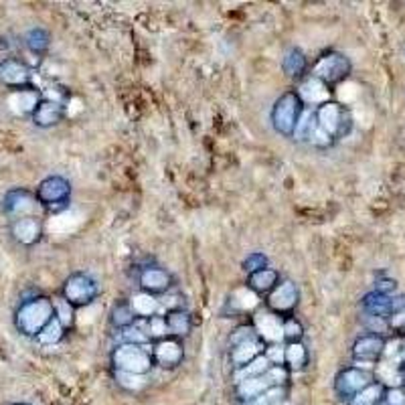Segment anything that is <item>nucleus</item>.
Returning <instances> with one entry per match:
<instances>
[{"mask_svg": "<svg viewBox=\"0 0 405 405\" xmlns=\"http://www.w3.org/2000/svg\"><path fill=\"white\" fill-rule=\"evenodd\" d=\"M55 300L47 294H33L23 298L14 308L12 324L17 333L25 338H37L39 333L53 320Z\"/></svg>", "mask_w": 405, "mask_h": 405, "instance_id": "nucleus-1", "label": "nucleus"}, {"mask_svg": "<svg viewBox=\"0 0 405 405\" xmlns=\"http://www.w3.org/2000/svg\"><path fill=\"white\" fill-rule=\"evenodd\" d=\"M306 142H308L312 148H316V150H329V148H333V146L337 144L331 136L326 134V132L316 124V118H312V124H310V130H308V136H306Z\"/></svg>", "mask_w": 405, "mask_h": 405, "instance_id": "nucleus-32", "label": "nucleus"}, {"mask_svg": "<svg viewBox=\"0 0 405 405\" xmlns=\"http://www.w3.org/2000/svg\"><path fill=\"white\" fill-rule=\"evenodd\" d=\"M172 286H174V278L167 268L152 264V266H144L138 273V288L150 296L169 294Z\"/></svg>", "mask_w": 405, "mask_h": 405, "instance_id": "nucleus-15", "label": "nucleus"}, {"mask_svg": "<svg viewBox=\"0 0 405 405\" xmlns=\"http://www.w3.org/2000/svg\"><path fill=\"white\" fill-rule=\"evenodd\" d=\"M385 391H387V385H383L381 381H373L371 385L359 391L351 402H346V405H383Z\"/></svg>", "mask_w": 405, "mask_h": 405, "instance_id": "nucleus-29", "label": "nucleus"}, {"mask_svg": "<svg viewBox=\"0 0 405 405\" xmlns=\"http://www.w3.org/2000/svg\"><path fill=\"white\" fill-rule=\"evenodd\" d=\"M282 282V278H280V271L273 270V268H264V270H258L253 271V273H249L247 276V282H245V286L251 290V292H256L260 298L264 296H268L271 290L278 286Z\"/></svg>", "mask_w": 405, "mask_h": 405, "instance_id": "nucleus-22", "label": "nucleus"}, {"mask_svg": "<svg viewBox=\"0 0 405 405\" xmlns=\"http://www.w3.org/2000/svg\"><path fill=\"white\" fill-rule=\"evenodd\" d=\"M239 405H253V404H239Z\"/></svg>", "mask_w": 405, "mask_h": 405, "instance_id": "nucleus-47", "label": "nucleus"}, {"mask_svg": "<svg viewBox=\"0 0 405 405\" xmlns=\"http://www.w3.org/2000/svg\"><path fill=\"white\" fill-rule=\"evenodd\" d=\"M165 318H167V326H169L170 337L185 338L191 335V331H193V316L183 306L167 310Z\"/></svg>", "mask_w": 405, "mask_h": 405, "instance_id": "nucleus-23", "label": "nucleus"}, {"mask_svg": "<svg viewBox=\"0 0 405 405\" xmlns=\"http://www.w3.org/2000/svg\"><path fill=\"white\" fill-rule=\"evenodd\" d=\"M304 340V324L296 316H286L284 318V344L292 342H302Z\"/></svg>", "mask_w": 405, "mask_h": 405, "instance_id": "nucleus-36", "label": "nucleus"}, {"mask_svg": "<svg viewBox=\"0 0 405 405\" xmlns=\"http://www.w3.org/2000/svg\"><path fill=\"white\" fill-rule=\"evenodd\" d=\"M114 375H116V383L120 387H124L126 391H140L146 385V377H142V375H130V373L118 371H114Z\"/></svg>", "mask_w": 405, "mask_h": 405, "instance_id": "nucleus-38", "label": "nucleus"}, {"mask_svg": "<svg viewBox=\"0 0 405 405\" xmlns=\"http://www.w3.org/2000/svg\"><path fill=\"white\" fill-rule=\"evenodd\" d=\"M298 302H300V290H298L296 282H292V280H282L264 300L266 308L280 314L282 318L294 316V310H296Z\"/></svg>", "mask_w": 405, "mask_h": 405, "instance_id": "nucleus-11", "label": "nucleus"}, {"mask_svg": "<svg viewBox=\"0 0 405 405\" xmlns=\"http://www.w3.org/2000/svg\"><path fill=\"white\" fill-rule=\"evenodd\" d=\"M361 308H363V314L391 318L393 316V296H385V294H379V292L371 290L361 298Z\"/></svg>", "mask_w": 405, "mask_h": 405, "instance_id": "nucleus-25", "label": "nucleus"}, {"mask_svg": "<svg viewBox=\"0 0 405 405\" xmlns=\"http://www.w3.org/2000/svg\"><path fill=\"white\" fill-rule=\"evenodd\" d=\"M65 335H68V329H65V324L55 314L53 320L39 333V337L34 338V340L39 344H43V346H55V344H59L65 338Z\"/></svg>", "mask_w": 405, "mask_h": 405, "instance_id": "nucleus-30", "label": "nucleus"}, {"mask_svg": "<svg viewBox=\"0 0 405 405\" xmlns=\"http://www.w3.org/2000/svg\"><path fill=\"white\" fill-rule=\"evenodd\" d=\"M397 371H399V381H402V385H405V363L397 365Z\"/></svg>", "mask_w": 405, "mask_h": 405, "instance_id": "nucleus-45", "label": "nucleus"}, {"mask_svg": "<svg viewBox=\"0 0 405 405\" xmlns=\"http://www.w3.org/2000/svg\"><path fill=\"white\" fill-rule=\"evenodd\" d=\"M130 306H132V310L136 312V316L138 318H152V316H156V312H158V300H156V296H150V294H146V292H136L134 296L130 298Z\"/></svg>", "mask_w": 405, "mask_h": 405, "instance_id": "nucleus-31", "label": "nucleus"}, {"mask_svg": "<svg viewBox=\"0 0 405 405\" xmlns=\"http://www.w3.org/2000/svg\"><path fill=\"white\" fill-rule=\"evenodd\" d=\"M71 180L63 174H49L34 187V197L45 211H61L71 202Z\"/></svg>", "mask_w": 405, "mask_h": 405, "instance_id": "nucleus-6", "label": "nucleus"}, {"mask_svg": "<svg viewBox=\"0 0 405 405\" xmlns=\"http://www.w3.org/2000/svg\"><path fill=\"white\" fill-rule=\"evenodd\" d=\"M271 367V363L268 361V357L266 355H260L258 359H253L249 365H245L243 369H237L233 373V379L237 381H241V379H247V377H260V375H266L268 369Z\"/></svg>", "mask_w": 405, "mask_h": 405, "instance_id": "nucleus-34", "label": "nucleus"}, {"mask_svg": "<svg viewBox=\"0 0 405 405\" xmlns=\"http://www.w3.org/2000/svg\"><path fill=\"white\" fill-rule=\"evenodd\" d=\"M264 355L271 365H284V344H268Z\"/></svg>", "mask_w": 405, "mask_h": 405, "instance_id": "nucleus-44", "label": "nucleus"}, {"mask_svg": "<svg viewBox=\"0 0 405 405\" xmlns=\"http://www.w3.org/2000/svg\"><path fill=\"white\" fill-rule=\"evenodd\" d=\"M310 355L304 342H292V344H284V365L290 371H302L308 365Z\"/></svg>", "mask_w": 405, "mask_h": 405, "instance_id": "nucleus-28", "label": "nucleus"}, {"mask_svg": "<svg viewBox=\"0 0 405 405\" xmlns=\"http://www.w3.org/2000/svg\"><path fill=\"white\" fill-rule=\"evenodd\" d=\"M0 209L4 213V217H8V221H12V219L33 217V215L39 217L41 205L34 197V191L25 189V187H14V189H8L2 195Z\"/></svg>", "mask_w": 405, "mask_h": 405, "instance_id": "nucleus-8", "label": "nucleus"}, {"mask_svg": "<svg viewBox=\"0 0 405 405\" xmlns=\"http://www.w3.org/2000/svg\"><path fill=\"white\" fill-rule=\"evenodd\" d=\"M282 71L288 79H294V81H302L304 77L310 73V61L306 57L302 49L298 47H290L284 57H282Z\"/></svg>", "mask_w": 405, "mask_h": 405, "instance_id": "nucleus-20", "label": "nucleus"}, {"mask_svg": "<svg viewBox=\"0 0 405 405\" xmlns=\"http://www.w3.org/2000/svg\"><path fill=\"white\" fill-rule=\"evenodd\" d=\"M43 233H45V227H43L41 217L37 215L8 221V236L21 247H34L43 239Z\"/></svg>", "mask_w": 405, "mask_h": 405, "instance_id": "nucleus-16", "label": "nucleus"}, {"mask_svg": "<svg viewBox=\"0 0 405 405\" xmlns=\"http://www.w3.org/2000/svg\"><path fill=\"white\" fill-rule=\"evenodd\" d=\"M404 391H405V385H404Z\"/></svg>", "mask_w": 405, "mask_h": 405, "instance_id": "nucleus-48", "label": "nucleus"}, {"mask_svg": "<svg viewBox=\"0 0 405 405\" xmlns=\"http://www.w3.org/2000/svg\"><path fill=\"white\" fill-rule=\"evenodd\" d=\"M375 292H379V294H385V296H395V292H397V282L393 280V278H377V282H375Z\"/></svg>", "mask_w": 405, "mask_h": 405, "instance_id": "nucleus-42", "label": "nucleus"}, {"mask_svg": "<svg viewBox=\"0 0 405 405\" xmlns=\"http://www.w3.org/2000/svg\"><path fill=\"white\" fill-rule=\"evenodd\" d=\"M314 118H316V124L331 136L335 142L346 138L353 132V126H355L351 110L346 105H342L340 101L335 100L314 107Z\"/></svg>", "mask_w": 405, "mask_h": 405, "instance_id": "nucleus-4", "label": "nucleus"}, {"mask_svg": "<svg viewBox=\"0 0 405 405\" xmlns=\"http://www.w3.org/2000/svg\"><path fill=\"white\" fill-rule=\"evenodd\" d=\"M353 73V63L351 59L335 49L324 51L320 57H316V61L310 65V75L318 77L320 81H324L331 90H335L342 81H346Z\"/></svg>", "mask_w": 405, "mask_h": 405, "instance_id": "nucleus-5", "label": "nucleus"}, {"mask_svg": "<svg viewBox=\"0 0 405 405\" xmlns=\"http://www.w3.org/2000/svg\"><path fill=\"white\" fill-rule=\"evenodd\" d=\"M124 335V342H134V344H146V346H152V340L146 335V331H140L138 326H132L128 331L122 333Z\"/></svg>", "mask_w": 405, "mask_h": 405, "instance_id": "nucleus-41", "label": "nucleus"}, {"mask_svg": "<svg viewBox=\"0 0 405 405\" xmlns=\"http://www.w3.org/2000/svg\"><path fill=\"white\" fill-rule=\"evenodd\" d=\"M51 41H53V37H51V33L45 27H31V29H27L23 33V45H25V49L31 55H37V57H43L51 49Z\"/></svg>", "mask_w": 405, "mask_h": 405, "instance_id": "nucleus-24", "label": "nucleus"}, {"mask_svg": "<svg viewBox=\"0 0 405 405\" xmlns=\"http://www.w3.org/2000/svg\"><path fill=\"white\" fill-rule=\"evenodd\" d=\"M136 322H138V316H136V312L130 306V300H122V302H116L112 306V310H110V324L116 331L124 333V331L136 326Z\"/></svg>", "mask_w": 405, "mask_h": 405, "instance_id": "nucleus-26", "label": "nucleus"}, {"mask_svg": "<svg viewBox=\"0 0 405 405\" xmlns=\"http://www.w3.org/2000/svg\"><path fill=\"white\" fill-rule=\"evenodd\" d=\"M241 268H243V271H245L247 276L253 273V271L264 270V268H268V258H266L262 251H251V253H247V258L243 260Z\"/></svg>", "mask_w": 405, "mask_h": 405, "instance_id": "nucleus-39", "label": "nucleus"}, {"mask_svg": "<svg viewBox=\"0 0 405 405\" xmlns=\"http://www.w3.org/2000/svg\"><path fill=\"white\" fill-rule=\"evenodd\" d=\"M112 367L118 373H130V375H142L146 377L152 371L154 357H152V346L146 344H134V342H120L114 346L110 355Z\"/></svg>", "mask_w": 405, "mask_h": 405, "instance_id": "nucleus-3", "label": "nucleus"}, {"mask_svg": "<svg viewBox=\"0 0 405 405\" xmlns=\"http://www.w3.org/2000/svg\"><path fill=\"white\" fill-rule=\"evenodd\" d=\"M377 381L375 373L371 369H363L357 365L344 367L337 373L335 377V393L342 402H351L359 391H363L367 385Z\"/></svg>", "mask_w": 405, "mask_h": 405, "instance_id": "nucleus-9", "label": "nucleus"}, {"mask_svg": "<svg viewBox=\"0 0 405 405\" xmlns=\"http://www.w3.org/2000/svg\"><path fill=\"white\" fill-rule=\"evenodd\" d=\"M55 314H57V318L65 324V329H71L73 326V320H75V308L68 304L61 296L55 300Z\"/></svg>", "mask_w": 405, "mask_h": 405, "instance_id": "nucleus-40", "label": "nucleus"}, {"mask_svg": "<svg viewBox=\"0 0 405 405\" xmlns=\"http://www.w3.org/2000/svg\"><path fill=\"white\" fill-rule=\"evenodd\" d=\"M8 405H33V404H29V402H14V404H8Z\"/></svg>", "mask_w": 405, "mask_h": 405, "instance_id": "nucleus-46", "label": "nucleus"}, {"mask_svg": "<svg viewBox=\"0 0 405 405\" xmlns=\"http://www.w3.org/2000/svg\"><path fill=\"white\" fill-rule=\"evenodd\" d=\"M290 389L288 385H271L270 389H266L256 402H251L253 405H284L288 402Z\"/></svg>", "mask_w": 405, "mask_h": 405, "instance_id": "nucleus-33", "label": "nucleus"}, {"mask_svg": "<svg viewBox=\"0 0 405 405\" xmlns=\"http://www.w3.org/2000/svg\"><path fill=\"white\" fill-rule=\"evenodd\" d=\"M154 365L160 369H176L185 361V342L183 338L165 337L152 342Z\"/></svg>", "mask_w": 405, "mask_h": 405, "instance_id": "nucleus-14", "label": "nucleus"}, {"mask_svg": "<svg viewBox=\"0 0 405 405\" xmlns=\"http://www.w3.org/2000/svg\"><path fill=\"white\" fill-rule=\"evenodd\" d=\"M306 105L300 100L296 90H288L284 94H280V98L273 101L270 110V124L276 134L282 138H292L296 134V128L302 120Z\"/></svg>", "mask_w": 405, "mask_h": 405, "instance_id": "nucleus-2", "label": "nucleus"}, {"mask_svg": "<svg viewBox=\"0 0 405 405\" xmlns=\"http://www.w3.org/2000/svg\"><path fill=\"white\" fill-rule=\"evenodd\" d=\"M258 306H260V296L251 292L247 286L233 290L227 300V310L231 312H256Z\"/></svg>", "mask_w": 405, "mask_h": 405, "instance_id": "nucleus-27", "label": "nucleus"}, {"mask_svg": "<svg viewBox=\"0 0 405 405\" xmlns=\"http://www.w3.org/2000/svg\"><path fill=\"white\" fill-rule=\"evenodd\" d=\"M363 326L369 335H379L387 338V333H393L391 320L385 316H373V314H363Z\"/></svg>", "mask_w": 405, "mask_h": 405, "instance_id": "nucleus-35", "label": "nucleus"}, {"mask_svg": "<svg viewBox=\"0 0 405 405\" xmlns=\"http://www.w3.org/2000/svg\"><path fill=\"white\" fill-rule=\"evenodd\" d=\"M385 346H387V338L367 333V335H361V337L355 338V342L351 346V357H353L357 367L367 369L365 365L379 363L383 359Z\"/></svg>", "mask_w": 405, "mask_h": 405, "instance_id": "nucleus-12", "label": "nucleus"}, {"mask_svg": "<svg viewBox=\"0 0 405 405\" xmlns=\"http://www.w3.org/2000/svg\"><path fill=\"white\" fill-rule=\"evenodd\" d=\"M33 68L23 57H4L0 59V83L12 92H23L33 87Z\"/></svg>", "mask_w": 405, "mask_h": 405, "instance_id": "nucleus-10", "label": "nucleus"}, {"mask_svg": "<svg viewBox=\"0 0 405 405\" xmlns=\"http://www.w3.org/2000/svg\"><path fill=\"white\" fill-rule=\"evenodd\" d=\"M251 324L266 346L268 344H284V318L280 314L271 312L268 308L256 310Z\"/></svg>", "mask_w": 405, "mask_h": 405, "instance_id": "nucleus-13", "label": "nucleus"}, {"mask_svg": "<svg viewBox=\"0 0 405 405\" xmlns=\"http://www.w3.org/2000/svg\"><path fill=\"white\" fill-rule=\"evenodd\" d=\"M271 383L270 379L266 375H260V377H247V379H241L236 383V397L239 404H251L256 402L266 389H270Z\"/></svg>", "mask_w": 405, "mask_h": 405, "instance_id": "nucleus-21", "label": "nucleus"}, {"mask_svg": "<svg viewBox=\"0 0 405 405\" xmlns=\"http://www.w3.org/2000/svg\"><path fill=\"white\" fill-rule=\"evenodd\" d=\"M29 118H31L33 126L41 128V130L55 128L65 118V103L59 100H53V98H41Z\"/></svg>", "mask_w": 405, "mask_h": 405, "instance_id": "nucleus-17", "label": "nucleus"}, {"mask_svg": "<svg viewBox=\"0 0 405 405\" xmlns=\"http://www.w3.org/2000/svg\"><path fill=\"white\" fill-rule=\"evenodd\" d=\"M68 304H71L75 310L85 308L90 304H94L100 296V286L96 282V278H92L85 271H73L69 273L61 286V294H59Z\"/></svg>", "mask_w": 405, "mask_h": 405, "instance_id": "nucleus-7", "label": "nucleus"}, {"mask_svg": "<svg viewBox=\"0 0 405 405\" xmlns=\"http://www.w3.org/2000/svg\"><path fill=\"white\" fill-rule=\"evenodd\" d=\"M296 92H298L300 100L304 101V105H306V107L312 105V110L333 100V90H331L324 81H320L318 77H314V75H310V73L304 77L302 81H298Z\"/></svg>", "mask_w": 405, "mask_h": 405, "instance_id": "nucleus-18", "label": "nucleus"}, {"mask_svg": "<svg viewBox=\"0 0 405 405\" xmlns=\"http://www.w3.org/2000/svg\"><path fill=\"white\" fill-rule=\"evenodd\" d=\"M264 351H266V344L262 342V338H245V340L236 342V344L229 346V359H231V363H233V367H236L237 371V369H243L245 365H249L260 355H264Z\"/></svg>", "mask_w": 405, "mask_h": 405, "instance_id": "nucleus-19", "label": "nucleus"}, {"mask_svg": "<svg viewBox=\"0 0 405 405\" xmlns=\"http://www.w3.org/2000/svg\"><path fill=\"white\" fill-rule=\"evenodd\" d=\"M146 335L150 337L152 342L160 340V338L169 337V326H167V318L165 316H152L146 320Z\"/></svg>", "mask_w": 405, "mask_h": 405, "instance_id": "nucleus-37", "label": "nucleus"}, {"mask_svg": "<svg viewBox=\"0 0 405 405\" xmlns=\"http://www.w3.org/2000/svg\"><path fill=\"white\" fill-rule=\"evenodd\" d=\"M383 405H405L404 387H387Z\"/></svg>", "mask_w": 405, "mask_h": 405, "instance_id": "nucleus-43", "label": "nucleus"}]
</instances>
